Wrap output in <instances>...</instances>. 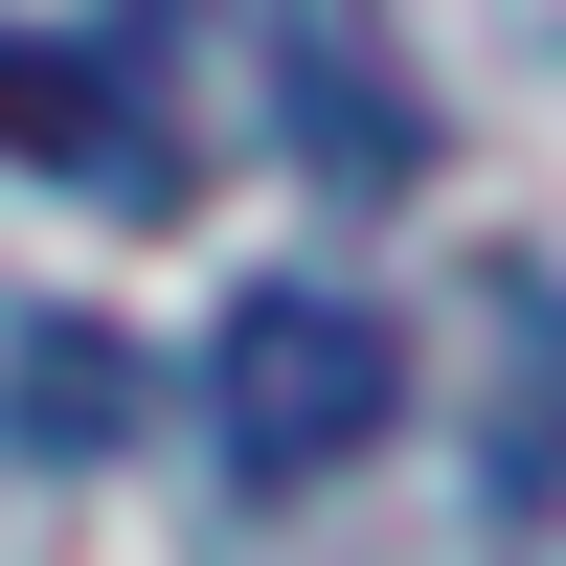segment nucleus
Here are the masks:
<instances>
[{
  "label": "nucleus",
  "instance_id": "f257e3e1",
  "mask_svg": "<svg viewBox=\"0 0 566 566\" xmlns=\"http://www.w3.org/2000/svg\"><path fill=\"white\" fill-rule=\"evenodd\" d=\"M205 431H227V476H250V499L363 476V453L408 431V340H386V295H340V272H250V295L205 317Z\"/></svg>",
  "mask_w": 566,
  "mask_h": 566
},
{
  "label": "nucleus",
  "instance_id": "f03ea898",
  "mask_svg": "<svg viewBox=\"0 0 566 566\" xmlns=\"http://www.w3.org/2000/svg\"><path fill=\"white\" fill-rule=\"evenodd\" d=\"M136 408H159V386H136V340H114V317L0 272V476H69V453H114Z\"/></svg>",
  "mask_w": 566,
  "mask_h": 566
},
{
  "label": "nucleus",
  "instance_id": "7ed1b4c3",
  "mask_svg": "<svg viewBox=\"0 0 566 566\" xmlns=\"http://www.w3.org/2000/svg\"><path fill=\"white\" fill-rule=\"evenodd\" d=\"M295 136H317V181H408L431 159L408 45H363V0H295Z\"/></svg>",
  "mask_w": 566,
  "mask_h": 566
},
{
  "label": "nucleus",
  "instance_id": "20e7f679",
  "mask_svg": "<svg viewBox=\"0 0 566 566\" xmlns=\"http://www.w3.org/2000/svg\"><path fill=\"white\" fill-rule=\"evenodd\" d=\"M0 159L136 181V136H114V45H91V23H0Z\"/></svg>",
  "mask_w": 566,
  "mask_h": 566
}]
</instances>
